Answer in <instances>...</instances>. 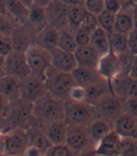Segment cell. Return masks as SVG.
I'll use <instances>...</instances> for the list:
<instances>
[{
  "instance_id": "obj_1",
  "label": "cell",
  "mask_w": 137,
  "mask_h": 156,
  "mask_svg": "<svg viewBox=\"0 0 137 156\" xmlns=\"http://www.w3.org/2000/svg\"><path fill=\"white\" fill-rule=\"evenodd\" d=\"M33 116L38 125H46L65 119V101L46 93L34 103Z\"/></svg>"
},
{
  "instance_id": "obj_2",
  "label": "cell",
  "mask_w": 137,
  "mask_h": 156,
  "mask_svg": "<svg viewBox=\"0 0 137 156\" xmlns=\"http://www.w3.org/2000/svg\"><path fill=\"white\" fill-rule=\"evenodd\" d=\"M44 83L48 93L63 101L70 99L71 91L77 85L72 73L58 71L53 66L47 71Z\"/></svg>"
},
{
  "instance_id": "obj_3",
  "label": "cell",
  "mask_w": 137,
  "mask_h": 156,
  "mask_svg": "<svg viewBox=\"0 0 137 156\" xmlns=\"http://www.w3.org/2000/svg\"><path fill=\"white\" fill-rule=\"evenodd\" d=\"M99 117L94 105L86 102H78L68 99L65 101V119L68 125L87 126Z\"/></svg>"
},
{
  "instance_id": "obj_4",
  "label": "cell",
  "mask_w": 137,
  "mask_h": 156,
  "mask_svg": "<svg viewBox=\"0 0 137 156\" xmlns=\"http://www.w3.org/2000/svg\"><path fill=\"white\" fill-rule=\"evenodd\" d=\"M34 104L20 98L16 101L10 103L8 116L4 119V124H8L10 128H23L27 129L33 125L31 120L35 119L33 116Z\"/></svg>"
},
{
  "instance_id": "obj_5",
  "label": "cell",
  "mask_w": 137,
  "mask_h": 156,
  "mask_svg": "<svg viewBox=\"0 0 137 156\" xmlns=\"http://www.w3.org/2000/svg\"><path fill=\"white\" fill-rule=\"evenodd\" d=\"M25 54L31 74L44 81L47 71L52 66L50 51L37 45L36 43H32Z\"/></svg>"
},
{
  "instance_id": "obj_6",
  "label": "cell",
  "mask_w": 137,
  "mask_h": 156,
  "mask_svg": "<svg viewBox=\"0 0 137 156\" xmlns=\"http://www.w3.org/2000/svg\"><path fill=\"white\" fill-rule=\"evenodd\" d=\"M66 144L76 154L96 151V143L90 136L88 127L84 125H68Z\"/></svg>"
},
{
  "instance_id": "obj_7",
  "label": "cell",
  "mask_w": 137,
  "mask_h": 156,
  "mask_svg": "<svg viewBox=\"0 0 137 156\" xmlns=\"http://www.w3.org/2000/svg\"><path fill=\"white\" fill-rule=\"evenodd\" d=\"M94 106L99 117L105 118L114 122L125 111V100L110 92L102 97Z\"/></svg>"
},
{
  "instance_id": "obj_8",
  "label": "cell",
  "mask_w": 137,
  "mask_h": 156,
  "mask_svg": "<svg viewBox=\"0 0 137 156\" xmlns=\"http://www.w3.org/2000/svg\"><path fill=\"white\" fill-rule=\"evenodd\" d=\"M28 147L26 129L12 128L5 132V154L11 156L25 155Z\"/></svg>"
},
{
  "instance_id": "obj_9",
  "label": "cell",
  "mask_w": 137,
  "mask_h": 156,
  "mask_svg": "<svg viewBox=\"0 0 137 156\" xmlns=\"http://www.w3.org/2000/svg\"><path fill=\"white\" fill-rule=\"evenodd\" d=\"M5 72L8 75L16 76L20 79L31 74L25 52L12 50L5 57Z\"/></svg>"
},
{
  "instance_id": "obj_10",
  "label": "cell",
  "mask_w": 137,
  "mask_h": 156,
  "mask_svg": "<svg viewBox=\"0 0 137 156\" xmlns=\"http://www.w3.org/2000/svg\"><path fill=\"white\" fill-rule=\"evenodd\" d=\"M68 9H70L68 5L64 4L59 0H52L50 3L45 6L47 24L59 30L68 27Z\"/></svg>"
},
{
  "instance_id": "obj_11",
  "label": "cell",
  "mask_w": 137,
  "mask_h": 156,
  "mask_svg": "<svg viewBox=\"0 0 137 156\" xmlns=\"http://www.w3.org/2000/svg\"><path fill=\"white\" fill-rule=\"evenodd\" d=\"M97 70L100 75L109 85H111L112 81L122 72L118 55L116 53H114L112 50H110L105 55H101Z\"/></svg>"
},
{
  "instance_id": "obj_12",
  "label": "cell",
  "mask_w": 137,
  "mask_h": 156,
  "mask_svg": "<svg viewBox=\"0 0 137 156\" xmlns=\"http://www.w3.org/2000/svg\"><path fill=\"white\" fill-rule=\"evenodd\" d=\"M46 93L47 90L45 83L40 78L30 74L22 79L21 98L34 104Z\"/></svg>"
},
{
  "instance_id": "obj_13",
  "label": "cell",
  "mask_w": 137,
  "mask_h": 156,
  "mask_svg": "<svg viewBox=\"0 0 137 156\" xmlns=\"http://www.w3.org/2000/svg\"><path fill=\"white\" fill-rule=\"evenodd\" d=\"M113 93L126 100L137 95V79L131 77L128 73L121 72L110 85Z\"/></svg>"
},
{
  "instance_id": "obj_14",
  "label": "cell",
  "mask_w": 137,
  "mask_h": 156,
  "mask_svg": "<svg viewBox=\"0 0 137 156\" xmlns=\"http://www.w3.org/2000/svg\"><path fill=\"white\" fill-rule=\"evenodd\" d=\"M52 66L58 71L72 73L78 66L73 52H68L55 47L50 51Z\"/></svg>"
},
{
  "instance_id": "obj_15",
  "label": "cell",
  "mask_w": 137,
  "mask_h": 156,
  "mask_svg": "<svg viewBox=\"0 0 137 156\" xmlns=\"http://www.w3.org/2000/svg\"><path fill=\"white\" fill-rule=\"evenodd\" d=\"M122 136L112 130L107 136L100 140L96 145V155L102 156H115L119 155Z\"/></svg>"
},
{
  "instance_id": "obj_16",
  "label": "cell",
  "mask_w": 137,
  "mask_h": 156,
  "mask_svg": "<svg viewBox=\"0 0 137 156\" xmlns=\"http://www.w3.org/2000/svg\"><path fill=\"white\" fill-rule=\"evenodd\" d=\"M59 38V29L46 24L38 32L35 37V43L37 45L48 51L58 47Z\"/></svg>"
},
{
  "instance_id": "obj_17",
  "label": "cell",
  "mask_w": 137,
  "mask_h": 156,
  "mask_svg": "<svg viewBox=\"0 0 137 156\" xmlns=\"http://www.w3.org/2000/svg\"><path fill=\"white\" fill-rule=\"evenodd\" d=\"M78 66L87 67V68L97 69L101 55L92 46H78L74 51Z\"/></svg>"
},
{
  "instance_id": "obj_18",
  "label": "cell",
  "mask_w": 137,
  "mask_h": 156,
  "mask_svg": "<svg viewBox=\"0 0 137 156\" xmlns=\"http://www.w3.org/2000/svg\"><path fill=\"white\" fill-rule=\"evenodd\" d=\"M0 91L11 103L21 98L22 79L6 74L0 78Z\"/></svg>"
},
{
  "instance_id": "obj_19",
  "label": "cell",
  "mask_w": 137,
  "mask_h": 156,
  "mask_svg": "<svg viewBox=\"0 0 137 156\" xmlns=\"http://www.w3.org/2000/svg\"><path fill=\"white\" fill-rule=\"evenodd\" d=\"M28 146H34L39 149L42 155H45L48 150L52 147V142L46 136L44 131L38 125H33L26 129Z\"/></svg>"
},
{
  "instance_id": "obj_20",
  "label": "cell",
  "mask_w": 137,
  "mask_h": 156,
  "mask_svg": "<svg viewBox=\"0 0 137 156\" xmlns=\"http://www.w3.org/2000/svg\"><path fill=\"white\" fill-rule=\"evenodd\" d=\"M8 17L20 26L29 21V7L19 0H7Z\"/></svg>"
},
{
  "instance_id": "obj_21",
  "label": "cell",
  "mask_w": 137,
  "mask_h": 156,
  "mask_svg": "<svg viewBox=\"0 0 137 156\" xmlns=\"http://www.w3.org/2000/svg\"><path fill=\"white\" fill-rule=\"evenodd\" d=\"M113 127L122 137H131L137 127V118L132 114L124 112L113 122Z\"/></svg>"
},
{
  "instance_id": "obj_22",
  "label": "cell",
  "mask_w": 137,
  "mask_h": 156,
  "mask_svg": "<svg viewBox=\"0 0 137 156\" xmlns=\"http://www.w3.org/2000/svg\"><path fill=\"white\" fill-rule=\"evenodd\" d=\"M46 133V136L50 139L53 145L55 144H64L67 139L68 124L64 120L52 122L46 125H39Z\"/></svg>"
},
{
  "instance_id": "obj_23",
  "label": "cell",
  "mask_w": 137,
  "mask_h": 156,
  "mask_svg": "<svg viewBox=\"0 0 137 156\" xmlns=\"http://www.w3.org/2000/svg\"><path fill=\"white\" fill-rule=\"evenodd\" d=\"M113 129V121L102 117H98L88 125L90 136L92 137L96 145L100 140L107 136Z\"/></svg>"
},
{
  "instance_id": "obj_24",
  "label": "cell",
  "mask_w": 137,
  "mask_h": 156,
  "mask_svg": "<svg viewBox=\"0 0 137 156\" xmlns=\"http://www.w3.org/2000/svg\"><path fill=\"white\" fill-rule=\"evenodd\" d=\"M86 102L92 105H95L106 94L112 92L110 85L104 79H101L100 81H97L86 87Z\"/></svg>"
},
{
  "instance_id": "obj_25",
  "label": "cell",
  "mask_w": 137,
  "mask_h": 156,
  "mask_svg": "<svg viewBox=\"0 0 137 156\" xmlns=\"http://www.w3.org/2000/svg\"><path fill=\"white\" fill-rule=\"evenodd\" d=\"M76 83L80 86L87 87L97 81L104 79L99 73L97 69L87 68V67L77 66L72 72Z\"/></svg>"
},
{
  "instance_id": "obj_26",
  "label": "cell",
  "mask_w": 137,
  "mask_h": 156,
  "mask_svg": "<svg viewBox=\"0 0 137 156\" xmlns=\"http://www.w3.org/2000/svg\"><path fill=\"white\" fill-rule=\"evenodd\" d=\"M90 45H92L101 55L111 50L110 37L101 27H98L90 33Z\"/></svg>"
},
{
  "instance_id": "obj_27",
  "label": "cell",
  "mask_w": 137,
  "mask_h": 156,
  "mask_svg": "<svg viewBox=\"0 0 137 156\" xmlns=\"http://www.w3.org/2000/svg\"><path fill=\"white\" fill-rule=\"evenodd\" d=\"M134 27H135V24L131 9H121L120 12H118L116 14L115 32L129 35Z\"/></svg>"
},
{
  "instance_id": "obj_28",
  "label": "cell",
  "mask_w": 137,
  "mask_h": 156,
  "mask_svg": "<svg viewBox=\"0 0 137 156\" xmlns=\"http://www.w3.org/2000/svg\"><path fill=\"white\" fill-rule=\"evenodd\" d=\"M58 47L65 51L74 53V51L78 47L74 37V30L71 29L70 27H66L59 30Z\"/></svg>"
},
{
  "instance_id": "obj_29",
  "label": "cell",
  "mask_w": 137,
  "mask_h": 156,
  "mask_svg": "<svg viewBox=\"0 0 137 156\" xmlns=\"http://www.w3.org/2000/svg\"><path fill=\"white\" fill-rule=\"evenodd\" d=\"M86 9L84 5H74L70 6L68 9V27L72 30H76L81 26L82 21L86 14Z\"/></svg>"
},
{
  "instance_id": "obj_30",
  "label": "cell",
  "mask_w": 137,
  "mask_h": 156,
  "mask_svg": "<svg viewBox=\"0 0 137 156\" xmlns=\"http://www.w3.org/2000/svg\"><path fill=\"white\" fill-rule=\"evenodd\" d=\"M110 45H111V50L117 55H120L129 51L130 48H129L128 35L114 32L113 35L110 37Z\"/></svg>"
},
{
  "instance_id": "obj_31",
  "label": "cell",
  "mask_w": 137,
  "mask_h": 156,
  "mask_svg": "<svg viewBox=\"0 0 137 156\" xmlns=\"http://www.w3.org/2000/svg\"><path fill=\"white\" fill-rule=\"evenodd\" d=\"M11 40H12V45L13 50L20 51V52H26V50L31 45L30 37L26 31L14 29L13 33L11 34Z\"/></svg>"
},
{
  "instance_id": "obj_32",
  "label": "cell",
  "mask_w": 137,
  "mask_h": 156,
  "mask_svg": "<svg viewBox=\"0 0 137 156\" xmlns=\"http://www.w3.org/2000/svg\"><path fill=\"white\" fill-rule=\"evenodd\" d=\"M115 21L116 14L109 12L107 10H104L101 13L98 15V24L99 27H101L111 37L113 33L115 32Z\"/></svg>"
},
{
  "instance_id": "obj_33",
  "label": "cell",
  "mask_w": 137,
  "mask_h": 156,
  "mask_svg": "<svg viewBox=\"0 0 137 156\" xmlns=\"http://www.w3.org/2000/svg\"><path fill=\"white\" fill-rule=\"evenodd\" d=\"M29 22L35 25H46V10L45 7L33 3L29 7Z\"/></svg>"
},
{
  "instance_id": "obj_34",
  "label": "cell",
  "mask_w": 137,
  "mask_h": 156,
  "mask_svg": "<svg viewBox=\"0 0 137 156\" xmlns=\"http://www.w3.org/2000/svg\"><path fill=\"white\" fill-rule=\"evenodd\" d=\"M119 155L137 156V140L132 137H122Z\"/></svg>"
},
{
  "instance_id": "obj_35",
  "label": "cell",
  "mask_w": 137,
  "mask_h": 156,
  "mask_svg": "<svg viewBox=\"0 0 137 156\" xmlns=\"http://www.w3.org/2000/svg\"><path fill=\"white\" fill-rule=\"evenodd\" d=\"M46 156H73L76 153L70 148L68 144H55L48 150Z\"/></svg>"
},
{
  "instance_id": "obj_36",
  "label": "cell",
  "mask_w": 137,
  "mask_h": 156,
  "mask_svg": "<svg viewBox=\"0 0 137 156\" xmlns=\"http://www.w3.org/2000/svg\"><path fill=\"white\" fill-rule=\"evenodd\" d=\"M99 27L98 24V16L93 14V13H90V12H86V14L85 15L81 26H80L79 28H82L89 33L92 32L94 29H96Z\"/></svg>"
},
{
  "instance_id": "obj_37",
  "label": "cell",
  "mask_w": 137,
  "mask_h": 156,
  "mask_svg": "<svg viewBox=\"0 0 137 156\" xmlns=\"http://www.w3.org/2000/svg\"><path fill=\"white\" fill-rule=\"evenodd\" d=\"M84 7L86 12L98 16L104 10V0H85Z\"/></svg>"
},
{
  "instance_id": "obj_38",
  "label": "cell",
  "mask_w": 137,
  "mask_h": 156,
  "mask_svg": "<svg viewBox=\"0 0 137 156\" xmlns=\"http://www.w3.org/2000/svg\"><path fill=\"white\" fill-rule=\"evenodd\" d=\"M13 50L11 36L0 33V55L6 57Z\"/></svg>"
},
{
  "instance_id": "obj_39",
  "label": "cell",
  "mask_w": 137,
  "mask_h": 156,
  "mask_svg": "<svg viewBox=\"0 0 137 156\" xmlns=\"http://www.w3.org/2000/svg\"><path fill=\"white\" fill-rule=\"evenodd\" d=\"M13 24V22L7 15L0 14V33L11 36L15 29Z\"/></svg>"
},
{
  "instance_id": "obj_40",
  "label": "cell",
  "mask_w": 137,
  "mask_h": 156,
  "mask_svg": "<svg viewBox=\"0 0 137 156\" xmlns=\"http://www.w3.org/2000/svg\"><path fill=\"white\" fill-rule=\"evenodd\" d=\"M74 37L78 46H86L90 44V33L82 28L74 31Z\"/></svg>"
},
{
  "instance_id": "obj_41",
  "label": "cell",
  "mask_w": 137,
  "mask_h": 156,
  "mask_svg": "<svg viewBox=\"0 0 137 156\" xmlns=\"http://www.w3.org/2000/svg\"><path fill=\"white\" fill-rule=\"evenodd\" d=\"M86 87L77 84L71 91L70 99L78 102H86Z\"/></svg>"
},
{
  "instance_id": "obj_42",
  "label": "cell",
  "mask_w": 137,
  "mask_h": 156,
  "mask_svg": "<svg viewBox=\"0 0 137 156\" xmlns=\"http://www.w3.org/2000/svg\"><path fill=\"white\" fill-rule=\"evenodd\" d=\"M125 111L137 118V95L125 100Z\"/></svg>"
},
{
  "instance_id": "obj_43",
  "label": "cell",
  "mask_w": 137,
  "mask_h": 156,
  "mask_svg": "<svg viewBox=\"0 0 137 156\" xmlns=\"http://www.w3.org/2000/svg\"><path fill=\"white\" fill-rule=\"evenodd\" d=\"M104 9L114 14H117L122 9L119 0H104Z\"/></svg>"
},
{
  "instance_id": "obj_44",
  "label": "cell",
  "mask_w": 137,
  "mask_h": 156,
  "mask_svg": "<svg viewBox=\"0 0 137 156\" xmlns=\"http://www.w3.org/2000/svg\"><path fill=\"white\" fill-rule=\"evenodd\" d=\"M129 40V48L133 55H137V27L128 35Z\"/></svg>"
},
{
  "instance_id": "obj_45",
  "label": "cell",
  "mask_w": 137,
  "mask_h": 156,
  "mask_svg": "<svg viewBox=\"0 0 137 156\" xmlns=\"http://www.w3.org/2000/svg\"><path fill=\"white\" fill-rule=\"evenodd\" d=\"M9 106H10V102L0 91V112H1V115L4 118V119L8 116Z\"/></svg>"
},
{
  "instance_id": "obj_46",
  "label": "cell",
  "mask_w": 137,
  "mask_h": 156,
  "mask_svg": "<svg viewBox=\"0 0 137 156\" xmlns=\"http://www.w3.org/2000/svg\"><path fill=\"white\" fill-rule=\"evenodd\" d=\"M128 73L131 77L134 78V79H137V55H134Z\"/></svg>"
},
{
  "instance_id": "obj_47",
  "label": "cell",
  "mask_w": 137,
  "mask_h": 156,
  "mask_svg": "<svg viewBox=\"0 0 137 156\" xmlns=\"http://www.w3.org/2000/svg\"><path fill=\"white\" fill-rule=\"evenodd\" d=\"M25 155H29V156H40L42 155L41 151L37 149L36 147L34 146H28L26 151V154Z\"/></svg>"
},
{
  "instance_id": "obj_48",
  "label": "cell",
  "mask_w": 137,
  "mask_h": 156,
  "mask_svg": "<svg viewBox=\"0 0 137 156\" xmlns=\"http://www.w3.org/2000/svg\"><path fill=\"white\" fill-rule=\"evenodd\" d=\"M122 9H132V7L135 4L136 0H119Z\"/></svg>"
},
{
  "instance_id": "obj_49",
  "label": "cell",
  "mask_w": 137,
  "mask_h": 156,
  "mask_svg": "<svg viewBox=\"0 0 137 156\" xmlns=\"http://www.w3.org/2000/svg\"><path fill=\"white\" fill-rule=\"evenodd\" d=\"M5 154V132L0 130V155Z\"/></svg>"
},
{
  "instance_id": "obj_50",
  "label": "cell",
  "mask_w": 137,
  "mask_h": 156,
  "mask_svg": "<svg viewBox=\"0 0 137 156\" xmlns=\"http://www.w3.org/2000/svg\"><path fill=\"white\" fill-rule=\"evenodd\" d=\"M66 5L74 6V5H84L85 0H59Z\"/></svg>"
},
{
  "instance_id": "obj_51",
  "label": "cell",
  "mask_w": 137,
  "mask_h": 156,
  "mask_svg": "<svg viewBox=\"0 0 137 156\" xmlns=\"http://www.w3.org/2000/svg\"><path fill=\"white\" fill-rule=\"evenodd\" d=\"M6 75L5 72V57L2 55H0V78Z\"/></svg>"
},
{
  "instance_id": "obj_52",
  "label": "cell",
  "mask_w": 137,
  "mask_h": 156,
  "mask_svg": "<svg viewBox=\"0 0 137 156\" xmlns=\"http://www.w3.org/2000/svg\"><path fill=\"white\" fill-rule=\"evenodd\" d=\"M0 14L7 15V0H0Z\"/></svg>"
},
{
  "instance_id": "obj_53",
  "label": "cell",
  "mask_w": 137,
  "mask_h": 156,
  "mask_svg": "<svg viewBox=\"0 0 137 156\" xmlns=\"http://www.w3.org/2000/svg\"><path fill=\"white\" fill-rule=\"evenodd\" d=\"M131 10H132V14L133 20H134L135 27H137V2H135V4L132 7Z\"/></svg>"
},
{
  "instance_id": "obj_54",
  "label": "cell",
  "mask_w": 137,
  "mask_h": 156,
  "mask_svg": "<svg viewBox=\"0 0 137 156\" xmlns=\"http://www.w3.org/2000/svg\"><path fill=\"white\" fill-rule=\"evenodd\" d=\"M52 0H34V3L36 4H39V5H41V6H46L48 3H50Z\"/></svg>"
},
{
  "instance_id": "obj_55",
  "label": "cell",
  "mask_w": 137,
  "mask_h": 156,
  "mask_svg": "<svg viewBox=\"0 0 137 156\" xmlns=\"http://www.w3.org/2000/svg\"><path fill=\"white\" fill-rule=\"evenodd\" d=\"M19 1L23 2V3L26 4V5L28 6V7H30V6L34 3V0H19Z\"/></svg>"
},
{
  "instance_id": "obj_56",
  "label": "cell",
  "mask_w": 137,
  "mask_h": 156,
  "mask_svg": "<svg viewBox=\"0 0 137 156\" xmlns=\"http://www.w3.org/2000/svg\"><path fill=\"white\" fill-rule=\"evenodd\" d=\"M3 124H4V118L1 115V112H0V128L2 127ZM0 130H1V129H0Z\"/></svg>"
},
{
  "instance_id": "obj_57",
  "label": "cell",
  "mask_w": 137,
  "mask_h": 156,
  "mask_svg": "<svg viewBox=\"0 0 137 156\" xmlns=\"http://www.w3.org/2000/svg\"><path fill=\"white\" fill-rule=\"evenodd\" d=\"M131 137H132V138H134V139L137 140V127H136V129L134 130V132L132 133V135Z\"/></svg>"
},
{
  "instance_id": "obj_58",
  "label": "cell",
  "mask_w": 137,
  "mask_h": 156,
  "mask_svg": "<svg viewBox=\"0 0 137 156\" xmlns=\"http://www.w3.org/2000/svg\"><path fill=\"white\" fill-rule=\"evenodd\" d=\"M136 2H137V0H136Z\"/></svg>"
}]
</instances>
